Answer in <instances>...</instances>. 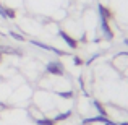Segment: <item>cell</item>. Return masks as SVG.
I'll use <instances>...</instances> for the list:
<instances>
[{
	"label": "cell",
	"mask_w": 128,
	"mask_h": 125,
	"mask_svg": "<svg viewBox=\"0 0 128 125\" xmlns=\"http://www.w3.org/2000/svg\"><path fill=\"white\" fill-rule=\"evenodd\" d=\"M46 73H47V75H52V76H65V67L62 65V62L54 60V62L47 63Z\"/></svg>",
	"instance_id": "obj_1"
},
{
	"label": "cell",
	"mask_w": 128,
	"mask_h": 125,
	"mask_svg": "<svg viewBox=\"0 0 128 125\" xmlns=\"http://www.w3.org/2000/svg\"><path fill=\"white\" fill-rule=\"evenodd\" d=\"M57 34H58V38L62 39V41L70 47V49H73V50L78 49V41H76L75 38H72V36H70L66 31H63V29H58V31H57Z\"/></svg>",
	"instance_id": "obj_2"
},
{
	"label": "cell",
	"mask_w": 128,
	"mask_h": 125,
	"mask_svg": "<svg viewBox=\"0 0 128 125\" xmlns=\"http://www.w3.org/2000/svg\"><path fill=\"white\" fill-rule=\"evenodd\" d=\"M91 104L94 106V109L97 110V115H104V117H109V110H107V107L104 106L100 101L97 99H91Z\"/></svg>",
	"instance_id": "obj_3"
},
{
	"label": "cell",
	"mask_w": 128,
	"mask_h": 125,
	"mask_svg": "<svg viewBox=\"0 0 128 125\" xmlns=\"http://www.w3.org/2000/svg\"><path fill=\"white\" fill-rule=\"evenodd\" d=\"M73 115V110H65V112H60L58 114V115H55V117H54V122H63V120H68L70 119V117H72Z\"/></svg>",
	"instance_id": "obj_4"
},
{
	"label": "cell",
	"mask_w": 128,
	"mask_h": 125,
	"mask_svg": "<svg viewBox=\"0 0 128 125\" xmlns=\"http://www.w3.org/2000/svg\"><path fill=\"white\" fill-rule=\"evenodd\" d=\"M54 93L58 97H63V99H72V97L75 96V91H72V89H68V91H54Z\"/></svg>",
	"instance_id": "obj_5"
},
{
	"label": "cell",
	"mask_w": 128,
	"mask_h": 125,
	"mask_svg": "<svg viewBox=\"0 0 128 125\" xmlns=\"http://www.w3.org/2000/svg\"><path fill=\"white\" fill-rule=\"evenodd\" d=\"M8 36H10L12 39H15V41H18V42H26V38H24V36L18 34L16 31H10V33H8Z\"/></svg>",
	"instance_id": "obj_6"
},
{
	"label": "cell",
	"mask_w": 128,
	"mask_h": 125,
	"mask_svg": "<svg viewBox=\"0 0 128 125\" xmlns=\"http://www.w3.org/2000/svg\"><path fill=\"white\" fill-rule=\"evenodd\" d=\"M38 125H55L54 119H46V117H41V119H36L34 120Z\"/></svg>",
	"instance_id": "obj_7"
},
{
	"label": "cell",
	"mask_w": 128,
	"mask_h": 125,
	"mask_svg": "<svg viewBox=\"0 0 128 125\" xmlns=\"http://www.w3.org/2000/svg\"><path fill=\"white\" fill-rule=\"evenodd\" d=\"M73 57V63H75L76 67H80V65H83L84 63V60L81 59V57H78V55H72Z\"/></svg>",
	"instance_id": "obj_8"
},
{
	"label": "cell",
	"mask_w": 128,
	"mask_h": 125,
	"mask_svg": "<svg viewBox=\"0 0 128 125\" xmlns=\"http://www.w3.org/2000/svg\"><path fill=\"white\" fill-rule=\"evenodd\" d=\"M6 109H10V106H8V104L0 102V110H6Z\"/></svg>",
	"instance_id": "obj_9"
},
{
	"label": "cell",
	"mask_w": 128,
	"mask_h": 125,
	"mask_svg": "<svg viewBox=\"0 0 128 125\" xmlns=\"http://www.w3.org/2000/svg\"><path fill=\"white\" fill-rule=\"evenodd\" d=\"M3 60H5V55H3V54H0V65L3 63Z\"/></svg>",
	"instance_id": "obj_10"
},
{
	"label": "cell",
	"mask_w": 128,
	"mask_h": 125,
	"mask_svg": "<svg viewBox=\"0 0 128 125\" xmlns=\"http://www.w3.org/2000/svg\"><path fill=\"white\" fill-rule=\"evenodd\" d=\"M123 42H125V44H126V46H128V39H125V41H123Z\"/></svg>",
	"instance_id": "obj_11"
}]
</instances>
